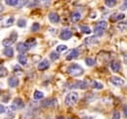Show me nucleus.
<instances>
[{"instance_id": "27", "label": "nucleus", "mask_w": 127, "mask_h": 119, "mask_svg": "<svg viewBox=\"0 0 127 119\" xmlns=\"http://www.w3.org/2000/svg\"><path fill=\"white\" fill-rule=\"evenodd\" d=\"M125 18V15L124 14H116V16L113 17V20L114 21H121Z\"/></svg>"}, {"instance_id": "34", "label": "nucleus", "mask_w": 127, "mask_h": 119, "mask_svg": "<svg viewBox=\"0 0 127 119\" xmlns=\"http://www.w3.org/2000/svg\"><path fill=\"white\" fill-rule=\"evenodd\" d=\"M112 119H120V113L118 111H115L112 115Z\"/></svg>"}, {"instance_id": "21", "label": "nucleus", "mask_w": 127, "mask_h": 119, "mask_svg": "<svg viewBox=\"0 0 127 119\" xmlns=\"http://www.w3.org/2000/svg\"><path fill=\"white\" fill-rule=\"evenodd\" d=\"M7 74H8V70L4 66L0 65V77H4V76H6Z\"/></svg>"}, {"instance_id": "30", "label": "nucleus", "mask_w": 127, "mask_h": 119, "mask_svg": "<svg viewBox=\"0 0 127 119\" xmlns=\"http://www.w3.org/2000/svg\"><path fill=\"white\" fill-rule=\"evenodd\" d=\"M59 57H60V55L57 54L56 52H52L51 55H50V58L52 59V60H58L59 59Z\"/></svg>"}, {"instance_id": "36", "label": "nucleus", "mask_w": 127, "mask_h": 119, "mask_svg": "<svg viewBox=\"0 0 127 119\" xmlns=\"http://www.w3.org/2000/svg\"><path fill=\"white\" fill-rule=\"evenodd\" d=\"M126 1H124V4H123V10H125L126 9Z\"/></svg>"}, {"instance_id": "1", "label": "nucleus", "mask_w": 127, "mask_h": 119, "mask_svg": "<svg viewBox=\"0 0 127 119\" xmlns=\"http://www.w3.org/2000/svg\"><path fill=\"white\" fill-rule=\"evenodd\" d=\"M67 73L71 76H78L83 73V68L78 64L72 63L67 67Z\"/></svg>"}, {"instance_id": "3", "label": "nucleus", "mask_w": 127, "mask_h": 119, "mask_svg": "<svg viewBox=\"0 0 127 119\" xmlns=\"http://www.w3.org/2000/svg\"><path fill=\"white\" fill-rule=\"evenodd\" d=\"M77 100H78V94L75 93V92H71L65 97V102L64 103L67 105H72L77 102Z\"/></svg>"}, {"instance_id": "19", "label": "nucleus", "mask_w": 127, "mask_h": 119, "mask_svg": "<svg viewBox=\"0 0 127 119\" xmlns=\"http://www.w3.org/2000/svg\"><path fill=\"white\" fill-rule=\"evenodd\" d=\"M19 61H20L21 64L27 65V64H28V58H27L25 55H20V56H19Z\"/></svg>"}, {"instance_id": "5", "label": "nucleus", "mask_w": 127, "mask_h": 119, "mask_svg": "<svg viewBox=\"0 0 127 119\" xmlns=\"http://www.w3.org/2000/svg\"><path fill=\"white\" fill-rule=\"evenodd\" d=\"M77 57H78V51L75 50V49H71V50L68 51V53L66 55V60H70L75 59Z\"/></svg>"}, {"instance_id": "31", "label": "nucleus", "mask_w": 127, "mask_h": 119, "mask_svg": "<svg viewBox=\"0 0 127 119\" xmlns=\"http://www.w3.org/2000/svg\"><path fill=\"white\" fill-rule=\"evenodd\" d=\"M19 2H20V1H17V0H13V1L7 0V1H6V4H7V5H10V6H17V5L19 4Z\"/></svg>"}, {"instance_id": "23", "label": "nucleus", "mask_w": 127, "mask_h": 119, "mask_svg": "<svg viewBox=\"0 0 127 119\" xmlns=\"http://www.w3.org/2000/svg\"><path fill=\"white\" fill-rule=\"evenodd\" d=\"M91 83H92V87H93V88H96V89H103V87H104L101 83H99V82H97V81H92Z\"/></svg>"}, {"instance_id": "20", "label": "nucleus", "mask_w": 127, "mask_h": 119, "mask_svg": "<svg viewBox=\"0 0 127 119\" xmlns=\"http://www.w3.org/2000/svg\"><path fill=\"white\" fill-rule=\"evenodd\" d=\"M33 97H34V99H36V100H40V99H42V98L44 97V95H43V93L40 92V91H35Z\"/></svg>"}, {"instance_id": "17", "label": "nucleus", "mask_w": 127, "mask_h": 119, "mask_svg": "<svg viewBox=\"0 0 127 119\" xmlns=\"http://www.w3.org/2000/svg\"><path fill=\"white\" fill-rule=\"evenodd\" d=\"M80 18H81V16L78 12H74V13H72L71 16H70V20H71V22L72 23H76V22H78L80 20Z\"/></svg>"}, {"instance_id": "37", "label": "nucleus", "mask_w": 127, "mask_h": 119, "mask_svg": "<svg viewBox=\"0 0 127 119\" xmlns=\"http://www.w3.org/2000/svg\"><path fill=\"white\" fill-rule=\"evenodd\" d=\"M3 9H4V8H3V6H2L1 4H0V13H1L2 11H3Z\"/></svg>"}, {"instance_id": "25", "label": "nucleus", "mask_w": 127, "mask_h": 119, "mask_svg": "<svg viewBox=\"0 0 127 119\" xmlns=\"http://www.w3.org/2000/svg\"><path fill=\"white\" fill-rule=\"evenodd\" d=\"M18 27H20V28H25L26 26H27V22H26V20H24V19H21V20H19L18 21Z\"/></svg>"}, {"instance_id": "26", "label": "nucleus", "mask_w": 127, "mask_h": 119, "mask_svg": "<svg viewBox=\"0 0 127 119\" xmlns=\"http://www.w3.org/2000/svg\"><path fill=\"white\" fill-rule=\"evenodd\" d=\"M115 4H116V1H114V0H108V1H106V5L108 7H110V8L114 7Z\"/></svg>"}, {"instance_id": "32", "label": "nucleus", "mask_w": 127, "mask_h": 119, "mask_svg": "<svg viewBox=\"0 0 127 119\" xmlns=\"http://www.w3.org/2000/svg\"><path fill=\"white\" fill-rule=\"evenodd\" d=\"M67 49V47L65 46V45H60V46H58L57 47V52H63V51H64V50H66Z\"/></svg>"}, {"instance_id": "4", "label": "nucleus", "mask_w": 127, "mask_h": 119, "mask_svg": "<svg viewBox=\"0 0 127 119\" xmlns=\"http://www.w3.org/2000/svg\"><path fill=\"white\" fill-rule=\"evenodd\" d=\"M17 37H18L17 33L16 32H13L9 38H6V39H4V40L2 41V44H3V46H5V47H7V48H8V47H10L13 43H15V42H16Z\"/></svg>"}, {"instance_id": "24", "label": "nucleus", "mask_w": 127, "mask_h": 119, "mask_svg": "<svg viewBox=\"0 0 127 119\" xmlns=\"http://www.w3.org/2000/svg\"><path fill=\"white\" fill-rule=\"evenodd\" d=\"M85 63H86L88 66H93L96 62L93 59H91V58H87V59L85 60Z\"/></svg>"}, {"instance_id": "38", "label": "nucleus", "mask_w": 127, "mask_h": 119, "mask_svg": "<svg viewBox=\"0 0 127 119\" xmlns=\"http://www.w3.org/2000/svg\"><path fill=\"white\" fill-rule=\"evenodd\" d=\"M57 119H64V118L63 116H60V117H58Z\"/></svg>"}, {"instance_id": "28", "label": "nucleus", "mask_w": 127, "mask_h": 119, "mask_svg": "<svg viewBox=\"0 0 127 119\" xmlns=\"http://www.w3.org/2000/svg\"><path fill=\"white\" fill-rule=\"evenodd\" d=\"M126 23L125 22H122V23H119L118 24V29L119 30H121V31H124V30H126Z\"/></svg>"}, {"instance_id": "9", "label": "nucleus", "mask_w": 127, "mask_h": 119, "mask_svg": "<svg viewBox=\"0 0 127 119\" xmlns=\"http://www.w3.org/2000/svg\"><path fill=\"white\" fill-rule=\"evenodd\" d=\"M12 108H14V109H18V108H22V107H24V103L22 102V100H20V99H15V101H14V104H12V106H11Z\"/></svg>"}, {"instance_id": "33", "label": "nucleus", "mask_w": 127, "mask_h": 119, "mask_svg": "<svg viewBox=\"0 0 127 119\" xmlns=\"http://www.w3.org/2000/svg\"><path fill=\"white\" fill-rule=\"evenodd\" d=\"M39 28H40L39 24H38V23H34L32 27V31H37V30H39Z\"/></svg>"}, {"instance_id": "12", "label": "nucleus", "mask_w": 127, "mask_h": 119, "mask_svg": "<svg viewBox=\"0 0 127 119\" xmlns=\"http://www.w3.org/2000/svg\"><path fill=\"white\" fill-rule=\"evenodd\" d=\"M25 44L26 46L30 49V48H32V47H34L35 45H36V39L35 38H29L26 42H25Z\"/></svg>"}, {"instance_id": "15", "label": "nucleus", "mask_w": 127, "mask_h": 119, "mask_svg": "<svg viewBox=\"0 0 127 119\" xmlns=\"http://www.w3.org/2000/svg\"><path fill=\"white\" fill-rule=\"evenodd\" d=\"M14 22H15L14 17H10V18H8V19L4 22L3 27H5V28H9V27H11V26L13 25V23H14Z\"/></svg>"}, {"instance_id": "29", "label": "nucleus", "mask_w": 127, "mask_h": 119, "mask_svg": "<svg viewBox=\"0 0 127 119\" xmlns=\"http://www.w3.org/2000/svg\"><path fill=\"white\" fill-rule=\"evenodd\" d=\"M86 43L87 44H93V43H97V39L95 37H89L86 39Z\"/></svg>"}, {"instance_id": "16", "label": "nucleus", "mask_w": 127, "mask_h": 119, "mask_svg": "<svg viewBox=\"0 0 127 119\" xmlns=\"http://www.w3.org/2000/svg\"><path fill=\"white\" fill-rule=\"evenodd\" d=\"M17 50L19 52H21V53H25V52H27L29 50V48L26 46L25 43H19L18 46H17Z\"/></svg>"}, {"instance_id": "18", "label": "nucleus", "mask_w": 127, "mask_h": 119, "mask_svg": "<svg viewBox=\"0 0 127 119\" xmlns=\"http://www.w3.org/2000/svg\"><path fill=\"white\" fill-rule=\"evenodd\" d=\"M4 55H5L6 57H8V58H11V57L14 56V50H13L11 47H8V48H6V49L4 50Z\"/></svg>"}, {"instance_id": "35", "label": "nucleus", "mask_w": 127, "mask_h": 119, "mask_svg": "<svg viewBox=\"0 0 127 119\" xmlns=\"http://www.w3.org/2000/svg\"><path fill=\"white\" fill-rule=\"evenodd\" d=\"M3 112H5V107L2 104H0V113H3Z\"/></svg>"}, {"instance_id": "11", "label": "nucleus", "mask_w": 127, "mask_h": 119, "mask_svg": "<svg viewBox=\"0 0 127 119\" xmlns=\"http://www.w3.org/2000/svg\"><path fill=\"white\" fill-rule=\"evenodd\" d=\"M74 86H71V88H79V89H86L87 87H88V85L85 83V82H83V81H77V82H75L74 84H73Z\"/></svg>"}, {"instance_id": "10", "label": "nucleus", "mask_w": 127, "mask_h": 119, "mask_svg": "<svg viewBox=\"0 0 127 119\" xmlns=\"http://www.w3.org/2000/svg\"><path fill=\"white\" fill-rule=\"evenodd\" d=\"M8 84H9L10 87L15 88V87H17V86L19 85V79H18L17 77H11V78H9V80H8Z\"/></svg>"}, {"instance_id": "2", "label": "nucleus", "mask_w": 127, "mask_h": 119, "mask_svg": "<svg viewBox=\"0 0 127 119\" xmlns=\"http://www.w3.org/2000/svg\"><path fill=\"white\" fill-rule=\"evenodd\" d=\"M108 28V24L105 21H101L96 25L95 29H94V33L96 36H101L104 33V30Z\"/></svg>"}, {"instance_id": "6", "label": "nucleus", "mask_w": 127, "mask_h": 119, "mask_svg": "<svg viewBox=\"0 0 127 119\" xmlns=\"http://www.w3.org/2000/svg\"><path fill=\"white\" fill-rule=\"evenodd\" d=\"M111 82L113 85H116V86H122V85H124V80L121 79L120 77H117V76L111 77Z\"/></svg>"}, {"instance_id": "8", "label": "nucleus", "mask_w": 127, "mask_h": 119, "mask_svg": "<svg viewBox=\"0 0 127 119\" xmlns=\"http://www.w3.org/2000/svg\"><path fill=\"white\" fill-rule=\"evenodd\" d=\"M48 17H49L50 22H52L53 24H57L60 21V17H59L58 14H56V13H50Z\"/></svg>"}, {"instance_id": "39", "label": "nucleus", "mask_w": 127, "mask_h": 119, "mask_svg": "<svg viewBox=\"0 0 127 119\" xmlns=\"http://www.w3.org/2000/svg\"><path fill=\"white\" fill-rule=\"evenodd\" d=\"M84 119H91V118H89V117H85Z\"/></svg>"}, {"instance_id": "7", "label": "nucleus", "mask_w": 127, "mask_h": 119, "mask_svg": "<svg viewBox=\"0 0 127 119\" xmlns=\"http://www.w3.org/2000/svg\"><path fill=\"white\" fill-rule=\"evenodd\" d=\"M61 39H63V40H67V39H69L71 36H72V33H71V31L69 30H67V29H65V30H63V31L61 32Z\"/></svg>"}, {"instance_id": "22", "label": "nucleus", "mask_w": 127, "mask_h": 119, "mask_svg": "<svg viewBox=\"0 0 127 119\" xmlns=\"http://www.w3.org/2000/svg\"><path fill=\"white\" fill-rule=\"evenodd\" d=\"M80 29H81V31L84 32V33H87V34L91 33V29L89 27H87V26H81Z\"/></svg>"}, {"instance_id": "14", "label": "nucleus", "mask_w": 127, "mask_h": 119, "mask_svg": "<svg viewBox=\"0 0 127 119\" xmlns=\"http://www.w3.org/2000/svg\"><path fill=\"white\" fill-rule=\"evenodd\" d=\"M48 67H49V61L46 60L41 61L39 63V65H38V69L39 70H45V69H47Z\"/></svg>"}, {"instance_id": "13", "label": "nucleus", "mask_w": 127, "mask_h": 119, "mask_svg": "<svg viewBox=\"0 0 127 119\" xmlns=\"http://www.w3.org/2000/svg\"><path fill=\"white\" fill-rule=\"evenodd\" d=\"M111 70L114 71V72L119 71V69H120V63L118 61H112L111 63Z\"/></svg>"}, {"instance_id": "40", "label": "nucleus", "mask_w": 127, "mask_h": 119, "mask_svg": "<svg viewBox=\"0 0 127 119\" xmlns=\"http://www.w3.org/2000/svg\"><path fill=\"white\" fill-rule=\"evenodd\" d=\"M69 119H73V118H69Z\"/></svg>"}]
</instances>
